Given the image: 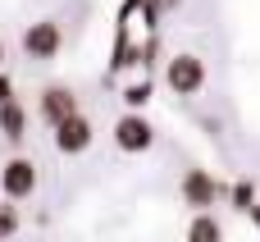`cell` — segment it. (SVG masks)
<instances>
[{"mask_svg": "<svg viewBox=\"0 0 260 242\" xmlns=\"http://www.w3.org/2000/svg\"><path fill=\"white\" fill-rule=\"evenodd\" d=\"M0 137L14 142V146L27 137V110H23L18 101H5V105H0Z\"/></svg>", "mask_w": 260, "mask_h": 242, "instance_id": "cell-8", "label": "cell"}, {"mask_svg": "<svg viewBox=\"0 0 260 242\" xmlns=\"http://www.w3.org/2000/svg\"><path fill=\"white\" fill-rule=\"evenodd\" d=\"M0 192H5V201H27L37 192V165L27 156H9L0 165Z\"/></svg>", "mask_w": 260, "mask_h": 242, "instance_id": "cell-4", "label": "cell"}, {"mask_svg": "<svg viewBox=\"0 0 260 242\" xmlns=\"http://www.w3.org/2000/svg\"><path fill=\"white\" fill-rule=\"evenodd\" d=\"M59 50H64V27H59L55 18H37V23L23 27V55H27V59L46 64V59H55Z\"/></svg>", "mask_w": 260, "mask_h": 242, "instance_id": "cell-2", "label": "cell"}, {"mask_svg": "<svg viewBox=\"0 0 260 242\" xmlns=\"http://www.w3.org/2000/svg\"><path fill=\"white\" fill-rule=\"evenodd\" d=\"M146 101H151V82H146V78H142V82H128V87H123V105H128L133 114H142V105H146Z\"/></svg>", "mask_w": 260, "mask_h": 242, "instance_id": "cell-12", "label": "cell"}, {"mask_svg": "<svg viewBox=\"0 0 260 242\" xmlns=\"http://www.w3.org/2000/svg\"><path fill=\"white\" fill-rule=\"evenodd\" d=\"M0 64H5V41H0Z\"/></svg>", "mask_w": 260, "mask_h": 242, "instance_id": "cell-15", "label": "cell"}, {"mask_svg": "<svg viewBox=\"0 0 260 242\" xmlns=\"http://www.w3.org/2000/svg\"><path fill=\"white\" fill-rule=\"evenodd\" d=\"M18 229H23V215H18L14 201H5V206H0V242L18 238Z\"/></svg>", "mask_w": 260, "mask_h": 242, "instance_id": "cell-11", "label": "cell"}, {"mask_svg": "<svg viewBox=\"0 0 260 242\" xmlns=\"http://www.w3.org/2000/svg\"><path fill=\"white\" fill-rule=\"evenodd\" d=\"M178 197H183V206H192V215H201L219 201V183H215L210 169H187L183 183H178Z\"/></svg>", "mask_w": 260, "mask_h": 242, "instance_id": "cell-5", "label": "cell"}, {"mask_svg": "<svg viewBox=\"0 0 260 242\" xmlns=\"http://www.w3.org/2000/svg\"><path fill=\"white\" fill-rule=\"evenodd\" d=\"M183 242H224V224H219L210 210H201V215H192V224H187Z\"/></svg>", "mask_w": 260, "mask_h": 242, "instance_id": "cell-9", "label": "cell"}, {"mask_svg": "<svg viewBox=\"0 0 260 242\" xmlns=\"http://www.w3.org/2000/svg\"><path fill=\"white\" fill-rule=\"evenodd\" d=\"M251 224H256V233H260V201L251 206Z\"/></svg>", "mask_w": 260, "mask_h": 242, "instance_id": "cell-14", "label": "cell"}, {"mask_svg": "<svg viewBox=\"0 0 260 242\" xmlns=\"http://www.w3.org/2000/svg\"><path fill=\"white\" fill-rule=\"evenodd\" d=\"M165 87H169L174 96H197V92L206 87V59L192 55V50L174 55V59L165 64Z\"/></svg>", "mask_w": 260, "mask_h": 242, "instance_id": "cell-1", "label": "cell"}, {"mask_svg": "<svg viewBox=\"0 0 260 242\" xmlns=\"http://www.w3.org/2000/svg\"><path fill=\"white\" fill-rule=\"evenodd\" d=\"M229 197H233V210L251 215V206H256V183H251V178H238V183L229 188Z\"/></svg>", "mask_w": 260, "mask_h": 242, "instance_id": "cell-10", "label": "cell"}, {"mask_svg": "<svg viewBox=\"0 0 260 242\" xmlns=\"http://www.w3.org/2000/svg\"><path fill=\"white\" fill-rule=\"evenodd\" d=\"M91 142H96V128H91L87 114H73V119H64V124L55 128V151H59V156H82Z\"/></svg>", "mask_w": 260, "mask_h": 242, "instance_id": "cell-7", "label": "cell"}, {"mask_svg": "<svg viewBox=\"0 0 260 242\" xmlns=\"http://www.w3.org/2000/svg\"><path fill=\"white\" fill-rule=\"evenodd\" d=\"M114 146L123 151V156H146L151 146H155V124L146 119V114H119L114 119Z\"/></svg>", "mask_w": 260, "mask_h": 242, "instance_id": "cell-3", "label": "cell"}, {"mask_svg": "<svg viewBox=\"0 0 260 242\" xmlns=\"http://www.w3.org/2000/svg\"><path fill=\"white\" fill-rule=\"evenodd\" d=\"M37 114H41L50 128H59L64 119H73V114H82V110H78V96H73V87H59V82H50V87H41V96H37Z\"/></svg>", "mask_w": 260, "mask_h": 242, "instance_id": "cell-6", "label": "cell"}, {"mask_svg": "<svg viewBox=\"0 0 260 242\" xmlns=\"http://www.w3.org/2000/svg\"><path fill=\"white\" fill-rule=\"evenodd\" d=\"M5 101H14V78L0 69V105H5Z\"/></svg>", "mask_w": 260, "mask_h": 242, "instance_id": "cell-13", "label": "cell"}]
</instances>
